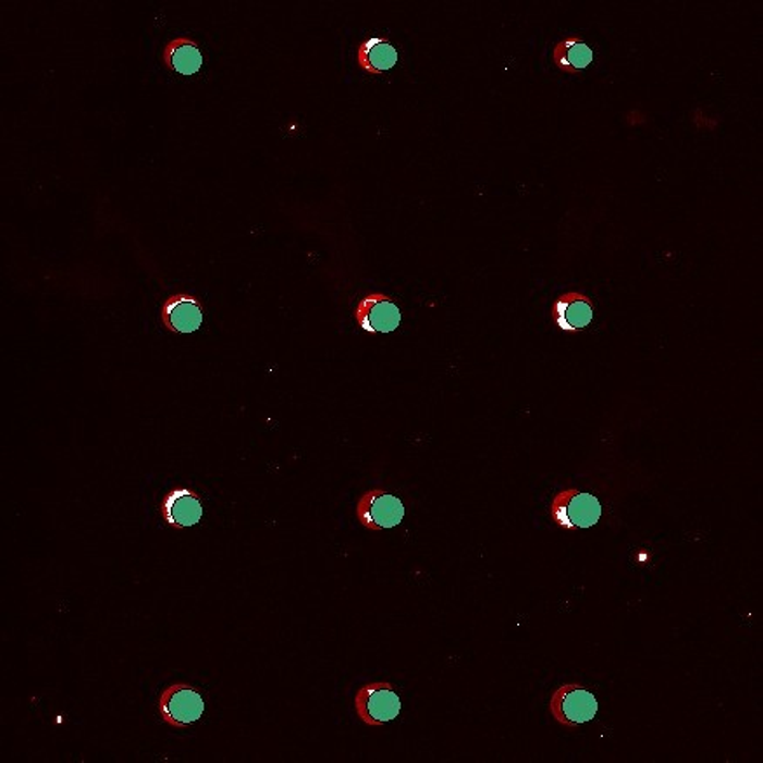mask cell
I'll list each match as a JSON object with an SVG mask.
<instances>
[{"instance_id":"1","label":"cell","mask_w":763,"mask_h":763,"mask_svg":"<svg viewBox=\"0 0 763 763\" xmlns=\"http://www.w3.org/2000/svg\"><path fill=\"white\" fill-rule=\"evenodd\" d=\"M354 710L362 724H367L368 727H382L399 716L402 699L393 684L371 681L359 687L354 696Z\"/></svg>"},{"instance_id":"10","label":"cell","mask_w":763,"mask_h":763,"mask_svg":"<svg viewBox=\"0 0 763 763\" xmlns=\"http://www.w3.org/2000/svg\"><path fill=\"white\" fill-rule=\"evenodd\" d=\"M162 63L168 71L182 75H194L201 71L205 58H202L201 49L196 40L190 39V37H176V39L170 40L164 48Z\"/></svg>"},{"instance_id":"12","label":"cell","mask_w":763,"mask_h":763,"mask_svg":"<svg viewBox=\"0 0 763 763\" xmlns=\"http://www.w3.org/2000/svg\"><path fill=\"white\" fill-rule=\"evenodd\" d=\"M553 60L559 71L565 74H580L593 62V49L579 37H568L556 45Z\"/></svg>"},{"instance_id":"2","label":"cell","mask_w":763,"mask_h":763,"mask_svg":"<svg viewBox=\"0 0 763 763\" xmlns=\"http://www.w3.org/2000/svg\"><path fill=\"white\" fill-rule=\"evenodd\" d=\"M551 518L563 530L574 532L577 528H591L602 518V504L593 493L577 489L562 490L550 504Z\"/></svg>"},{"instance_id":"8","label":"cell","mask_w":763,"mask_h":763,"mask_svg":"<svg viewBox=\"0 0 763 763\" xmlns=\"http://www.w3.org/2000/svg\"><path fill=\"white\" fill-rule=\"evenodd\" d=\"M161 515L173 530H185L199 524L202 518V501L199 493L190 489H175L161 502Z\"/></svg>"},{"instance_id":"9","label":"cell","mask_w":763,"mask_h":763,"mask_svg":"<svg viewBox=\"0 0 763 763\" xmlns=\"http://www.w3.org/2000/svg\"><path fill=\"white\" fill-rule=\"evenodd\" d=\"M553 316L563 332H579L593 321V300L584 293H563L553 306Z\"/></svg>"},{"instance_id":"11","label":"cell","mask_w":763,"mask_h":763,"mask_svg":"<svg viewBox=\"0 0 763 763\" xmlns=\"http://www.w3.org/2000/svg\"><path fill=\"white\" fill-rule=\"evenodd\" d=\"M397 51L385 37H370L358 49V65L371 75H382L394 69Z\"/></svg>"},{"instance_id":"7","label":"cell","mask_w":763,"mask_h":763,"mask_svg":"<svg viewBox=\"0 0 763 763\" xmlns=\"http://www.w3.org/2000/svg\"><path fill=\"white\" fill-rule=\"evenodd\" d=\"M205 319V306L201 298L188 295V293H175L171 295L161 307V323L168 332L185 333L197 332Z\"/></svg>"},{"instance_id":"4","label":"cell","mask_w":763,"mask_h":763,"mask_svg":"<svg viewBox=\"0 0 763 763\" xmlns=\"http://www.w3.org/2000/svg\"><path fill=\"white\" fill-rule=\"evenodd\" d=\"M550 711L559 725L577 728L598 715V701L593 692L579 684H565L551 696Z\"/></svg>"},{"instance_id":"3","label":"cell","mask_w":763,"mask_h":763,"mask_svg":"<svg viewBox=\"0 0 763 763\" xmlns=\"http://www.w3.org/2000/svg\"><path fill=\"white\" fill-rule=\"evenodd\" d=\"M159 713L164 724L184 730L205 715V698L193 685H170L159 696Z\"/></svg>"},{"instance_id":"5","label":"cell","mask_w":763,"mask_h":763,"mask_svg":"<svg viewBox=\"0 0 763 763\" xmlns=\"http://www.w3.org/2000/svg\"><path fill=\"white\" fill-rule=\"evenodd\" d=\"M356 516L362 527L371 532H380L402 524L405 518V506L393 493L373 489L362 493L358 499Z\"/></svg>"},{"instance_id":"6","label":"cell","mask_w":763,"mask_h":763,"mask_svg":"<svg viewBox=\"0 0 763 763\" xmlns=\"http://www.w3.org/2000/svg\"><path fill=\"white\" fill-rule=\"evenodd\" d=\"M354 318L365 332L391 333L402 324V310L396 300L384 293H370L359 301Z\"/></svg>"}]
</instances>
